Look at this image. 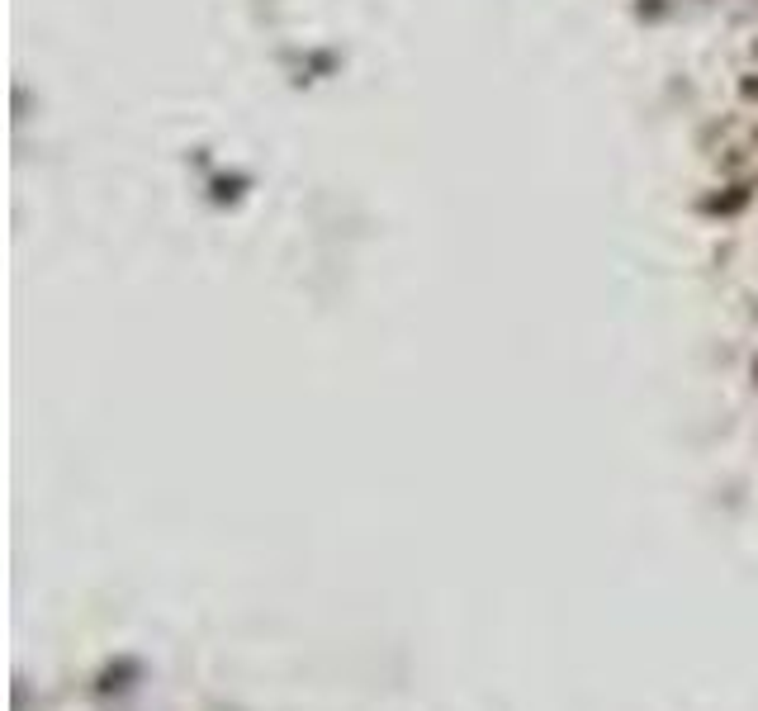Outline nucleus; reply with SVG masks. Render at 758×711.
I'll return each instance as SVG.
<instances>
[{
    "mask_svg": "<svg viewBox=\"0 0 758 711\" xmlns=\"http://www.w3.org/2000/svg\"><path fill=\"white\" fill-rule=\"evenodd\" d=\"M754 375H758V365H754Z\"/></svg>",
    "mask_w": 758,
    "mask_h": 711,
    "instance_id": "nucleus-2",
    "label": "nucleus"
},
{
    "mask_svg": "<svg viewBox=\"0 0 758 711\" xmlns=\"http://www.w3.org/2000/svg\"><path fill=\"white\" fill-rule=\"evenodd\" d=\"M143 674V664L138 659H119V664H109V669H100V678H95V693L109 697V693H124V688H133V678Z\"/></svg>",
    "mask_w": 758,
    "mask_h": 711,
    "instance_id": "nucleus-1",
    "label": "nucleus"
}]
</instances>
